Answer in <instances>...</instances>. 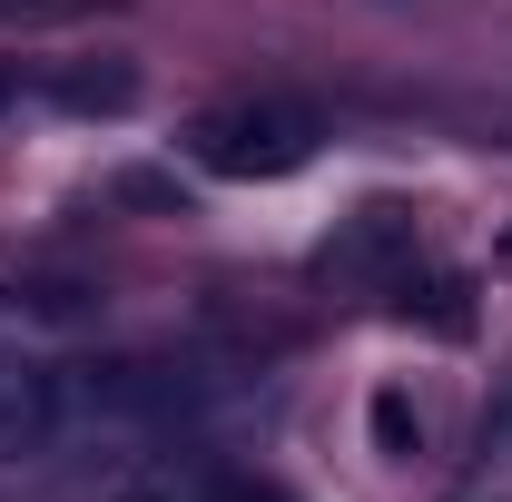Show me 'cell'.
Masks as SVG:
<instances>
[{
  "instance_id": "4",
  "label": "cell",
  "mask_w": 512,
  "mask_h": 502,
  "mask_svg": "<svg viewBox=\"0 0 512 502\" xmlns=\"http://www.w3.org/2000/svg\"><path fill=\"white\" fill-rule=\"evenodd\" d=\"M128 99H138L128 69H69L60 79V109H79V119H89V109H128Z\"/></svg>"
},
{
  "instance_id": "7",
  "label": "cell",
  "mask_w": 512,
  "mask_h": 502,
  "mask_svg": "<svg viewBox=\"0 0 512 502\" xmlns=\"http://www.w3.org/2000/svg\"><path fill=\"white\" fill-rule=\"evenodd\" d=\"M10 89H20V79H10V69H0V109H10Z\"/></svg>"
},
{
  "instance_id": "5",
  "label": "cell",
  "mask_w": 512,
  "mask_h": 502,
  "mask_svg": "<svg viewBox=\"0 0 512 502\" xmlns=\"http://www.w3.org/2000/svg\"><path fill=\"white\" fill-rule=\"evenodd\" d=\"M375 434H384V453H414V414H404V394H375Z\"/></svg>"
},
{
  "instance_id": "2",
  "label": "cell",
  "mask_w": 512,
  "mask_h": 502,
  "mask_svg": "<svg viewBox=\"0 0 512 502\" xmlns=\"http://www.w3.org/2000/svg\"><path fill=\"white\" fill-rule=\"evenodd\" d=\"M69 453V414H60V365H10L0 355V463H50Z\"/></svg>"
},
{
  "instance_id": "6",
  "label": "cell",
  "mask_w": 512,
  "mask_h": 502,
  "mask_svg": "<svg viewBox=\"0 0 512 502\" xmlns=\"http://www.w3.org/2000/svg\"><path fill=\"white\" fill-rule=\"evenodd\" d=\"M79 10H109V0H0V20H79Z\"/></svg>"
},
{
  "instance_id": "1",
  "label": "cell",
  "mask_w": 512,
  "mask_h": 502,
  "mask_svg": "<svg viewBox=\"0 0 512 502\" xmlns=\"http://www.w3.org/2000/svg\"><path fill=\"white\" fill-rule=\"evenodd\" d=\"M188 158L207 178H296L316 158V109L296 99H217L188 119Z\"/></svg>"
},
{
  "instance_id": "3",
  "label": "cell",
  "mask_w": 512,
  "mask_h": 502,
  "mask_svg": "<svg viewBox=\"0 0 512 502\" xmlns=\"http://www.w3.org/2000/svg\"><path fill=\"white\" fill-rule=\"evenodd\" d=\"M109 502H296V493H276L256 473H227V463H158V473L119 483Z\"/></svg>"
}]
</instances>
